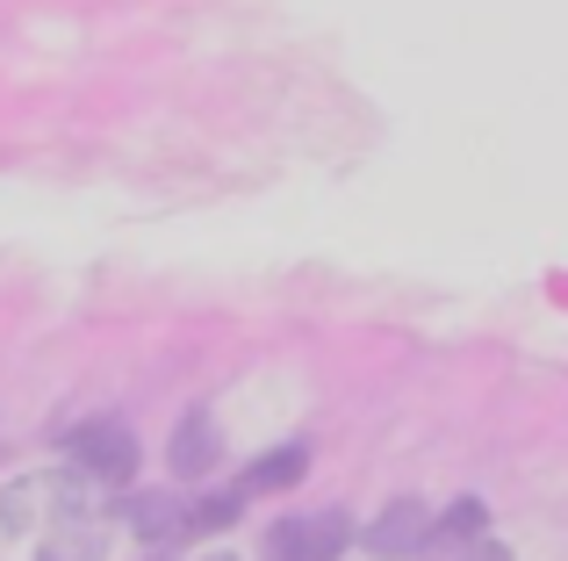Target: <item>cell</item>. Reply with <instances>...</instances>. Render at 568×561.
Returning <instances> with one entry per match:
<instances>
[{"instance_id":"obj_2","label":"cell","mask_w":568,"mask_h":561,"mask_svg":"<svg viewBox=\"0 0 568 561\" xmlns=\"http://www.w3.org/2000/svg\"><path fill=\"white\" fill-rule=\"evenodd\" d=\"M353 548V511H303L266 533V561H338Z\"/></svg>"},{"instance_id":"obj_3","label":"cell","mask_w":568,"mask_h":561,"mask_svg":"<svg viewBox=\"0 0 568 561\" xmlns=\"http://www.w3.org/2000/svg\"><path fill=\"white\" fill-rule=\"evenodd\" d=\"M425 519L432 511L417 504V497H396V504H382L375 526H353V540H361L375 561H410L417 548H425Z\"/></svg>"},{"instance_id":"obj_10","label":"cell","mask_w":568,"mask_h":561,"mask_svg":"<svg viewBox=\"0 0 568 561\" xmlns=\"http://www.w3.org/2000/svg\"><path fill=\"white\" fill-rule=\"evenodd\" d=\"M29 504H37V482H8V490H0V526H8V533H22L29 526Z\"/></svg>"},{"instance_id":"obj_9","label":"cell","mask_w":568,"mask_h":561,"mask_svg":"<svg viewBox=\"0 0 568 561\" xmlns=\"http://www.w3.org/2000/svg\"><path fill=\"white\" fill-rule=\"evenodd\" d=\"M245 504H252V497L237 490V482H231V490H209L202 504H187V511H181V533H187V540H209V533H231V526L245 519Z\"/></svg>"},{"instance_id":"obj_7","label":"cell","mask_w":568,"mask_h":561,"mask_svg":"<svg viewBox=\"0 0 568 561\" xmlns=\"http://www.w3.org/2000/svg\"><path fill=\"white\" fill-rule=\"evenodd\" d=\"M37 561H109V526L101 519H51V540Z\"/></svg>"},{"instance_id":"obj_6","label":"cell","mask_w":568,"mask_h":561,"mask_svg":"<svg viewBox=\"0 0 568 561\" xmlns=\"http://www.w3.org/2000/svg\"><path fill=\"white\" fill-rule=\"evenodd\" d=\"M303 476H310V447H303V439H288V447H266L260 461L237 476V490H245V497H281V490H295Z\"/></svg>"},{"instance_id":"obj_1","label":"cell","mask_w":568,"mask_h":561,"mask_svg":"<svg viewBox=\"0 0 568 561\" xmlns=\"http://www.w3.org/2000/svg\"><path fill=\"white\" fill-rule=\"evenodd\" d=\"M65 453H72V468H80V476L101 482V490H130V482H138V468H144V447H138V432H130L123 418H87V425H72V432H65Z\"/></svg>"},{"instance_id":"obj_5","label":"cell","mask_w":568,"mask_h":561,"mask_svg":"<svg viewBox=\"0 0 568 561\" xmlns=\"http://www.w3.org/2000/svg\"><path fill=\"white\" fill-rule=\"evenodd\" d=\"M483 533H489V504H483V497H454L446 511L425 519V548H417V554H460V548H475Z\"/></svg>"},{"instance_id":"obj_8","label":"cell","mask_w":568,"mask_h":561,"mask_svg":"<svg viewBox=\"0 0 568 561\" xmlns=\"http://www.w3.org/2000/svg\"><path fill=\"white\" fill-rule=\"evenodd\" d=\"M181 497H166V490H144L138 497V504H130V526H138V540H144V548H181Z\"/></svg>"},{"instance_id":"obj_11","label":"cell","mask_w":568,"mask_h":561,"mask_svg":"<svg viewBox=\"0 0 568 561\" xmlns=\"http://www.w3.org/2000/svg\"><path fill=\"white\" fill-rule=\"evenodd\" d=\"M454 561H511V548H497V540L483 533V540H475V548H460Z\"/></svg>"},{"instance_id":"obj_12","label":"cell","mask_w":568,"mask_h":561,"mask_svg":"<svg viewBox=\"0 0 568 561\" xmlns=\"http://www.w3.org/2000/svg\"><path fill=\"white\" fill-rule=\"evenodd\" d=\"M202 561H237V554H231V548H216V554H202Z\"/></svg>"},{"instance_id":"obj_4","label":"cell","mask_w":568,"mask_h":561,"mask_svg":"<svg viewBox=\"0 0 568 561\" xmlns=\"http://www.w3.org/2000/svg\"><path fill=\"white\" fill-rule=\"evenodd\" d=\"M216 461H223L216 418H209L202 404L181 410V425H173V439H166V468H173V482H202V476H216Z\"/></svg>"}]
</instances>
